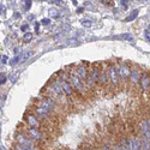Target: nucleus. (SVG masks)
Wrapping results in <instances>:
<instances>
[{"label": "nucleus", "mask_w": 150, "mask_h": 150, "mask_svg": "<svg viewBox=\"0 0 150 150\" xmlns=\"http://www.w3.org/2000/svg\"><path fill=\"white\" fill-rule=\"evenodd\" d=\"M107 77H108V81H110V83L113 84V85H117L118 84V81H119V74H118V71L114 66H110L108 69V74H107Z\"/></svg>", "instance_id": "obj_1"}, {"label": "nucleus", "mask_w": 150, "mask_h": 150, "mask_svg": "<svg viewBox=\"0 0 150 150\" xmlns=\"http://www.w3.org/2000/svg\"><path fill=\"white\" fill-rule=\"evenodd\" d=\"M49 94L53 96H60L62 94V86L60 82H53L49 85Z\"/></svg>", "instance_id": "obj_2"}, {"label": "nucleus", "mask_w": 150, "mask_h": 150, "mask_svg": "<svg viewBox=\"0 0 150 150\" xmlns=\"http://www.w3.org/2000/svg\"><path fill=\"white\" fill-rule=\"evenodd\" d=\"M70 83H72V85H73L79 93H84V91H85V86H84L83 82H82L81 78H78L77 76H71V77H70Z\"/></svg>", "instance_id": "obj_3"}, {"label": "nucleus", "mask_w": 150, "mask_h": 150, "mask_svg": "<svg viewBox=\"0 0 150 150\" xmlns=\"http://www.w3.org/2000/svg\"><path fill=\"white\" fill-rule=\"evenodd\" d=\"M39 106L41 107H45L49 110H54L57 108V103L54 102L53 98H43V100H40L39 101Z\"/></svg>", "instance_id": "obj_4"}, {"label": "nucleus", "mask_w": 150, "mask_h": 150, "mask_svg": "<svg viewBox=\"0 0 150 150\" xmlns=\"http://www.w3.org/2000/svg\"><path fill=\"white\" fill-rule=\"evenodd\" d=\"M35 112H36V114L42 119H49L51 118V113H52V110H49L45 107H41V106H37L35 108Z\"/></svg>", "instance_id": "obj_5"}, {"label": "nucleus", "mask_w": 150, "mask_h": 150, "mask_svg": "<svg viewBox=\"0 0 150 150\" xmlns=\"http://www.w3.org/2000/svg\"><path fill=\"white\" fill-rule=\"evenodd\" d=\"M27 133H28V136H29V138H31V139H35V141L42 139V134H41V132L39 131V129L30 127V129L27 130Z\"/></svg>", "instance_id": "obj_6"}, {"label": "nucleus", "mask_w": 150, "mask_h": 150, "mask_svg": "<svg viewBox=\"0 0 150 150\" xmlns=\"http://www.w3.org/2000/svg\"><path fill=\"white\" fill-rule=\"evenodd\" d=\"M118 74L120 76V78H122V79H127L129 76H130V67H129L127 65H121V66L119 67Z\"/></svg>", "instance_id": "obj_7"}, {"label": "nucleus", "mask_w": 150, "mask_h": 150, "mask_svg": "<svg viewBox=\"0 0 150 150\" xmlns=\"http://www.w3.org/2000/svg\"><path fill=\"white\" fill-rule=\"evenodd\" d=\"M27 122L30 125V127H34V129H40V126H41L40 121L37 120V118L35 115H33V114L27 117Z\"/></svg>", "instance_id": "obj_8"}, {"label": "nucleus", "mask_w": 150, "mask_h": 150, "mask_svg": "<svg viewBox=\"0 0 150 150\" xmlns=\"http://www.w3.org/2000/svg\"><path fill=\"white\" fill-rule=\"evenodd\" d=\"M16 138H17V142H18L19 144H22V145H29V146H31V144H33L31 139H29L28 137H27L25 134H23V133L17 134Z\"/></svg>", "instance_id": "obj_9"}, {"label": "nucleus", "mask_w": 150, "mask_h": 150, "mask_svg": "<svg viewBox=\"0 0 150 150\" xmlns=\"http://www.w3.org/2000/svg\"><path fill=\"white\" fill-rule=\"evenodd\" d=\"M76 76L81 79H85L86 76H88V70L84 65H79L77 69H76Z\"/></svg>", "instance_id": "obj_10"}, {"label": "nucleus", "mask_w": 150, "mask_h": 150, "mask_svg": "<svg viewBox=\"0 0 150 150\" xmlns=\"http://www.w3.org/2000/svg\"><path fill=\"white\" fill-rule=\"evenodd\" d=\"M130 81H131V83L132 84H137L139 82V78H141V72H139V70H132V71H130Z\"/></svg>", "instance_id": "obj_11"}, {"label": "nucleus", "mask_w": 150, "mask_h": 150, "mask_svg": "<svg viewBox=\"0 0 150 150\" xmlns=\"http://www.w3.org/2000/svg\"><path fill=\"white\" fill-rule=\"evenodd\" d=\"M139 83H141V86L144 91H148L149 90V74H143V76L139 78Z\"/></svg>", "instance_id": "obj_12"}, {"label": "nucleus", "mask_w": 150, "mask_h": 150, "mask_svg": "<svg viewBox=\"0 0 150 150\" xmlns=\"http://www.w3.org/2000/svg\"><path fill=\"white\" fill-rule=\"evenodd\" d=\"M61 83V86H62V93H65L66 96H71L72 95V88H71V85L67 83V82H60Z\"/></svg>", "instance_id": "obj_13"}, {"label": "nucleus", "mask_w": 150, "mask_h": 150, "mask_svg": "<svg viewBox=\"0 0 150 150\" xmlns=\"http://www.w3.org/2000/svg\"><path fill=\"white\" fill-rule=\"evenodd\" d=\"M141 127H142V131H143V133H144V136H145V138L149 139V119H148V120H144V121L142 122Z\"/></svg>", "instance_id": "obj_14"}, {"label": "nucleus", "mask_w": 150, "mask_h": 150, "mask_svg": "<svg viewBox=\"0 0 150 150\" xmlns=\"http://www.w3.org/2000/svg\"><path fill=\"white\" fill-rule=\"evenodd\" d=\"M107 81H108V77H107V73H106L105 71H102V72H100V74H98V79H97V83H100V84H102V85H105V84L107 83Z\"/></svg>", "instance_id": "obj_15"}, {"label": "nucleus", "mask_w": 150, "mask_h": 150, "mask_svg": "<svg viewBox=\"0 0 150 150\" xmlns=\"http://www.w3.org/2000/svg\"><path fill=\"white\" fill-rule=\"evenodd\" d=\"M130 149H141V142L138 138H132L130 141Z\"/></svg>", "instance_id": "obj_16"}, {"label": "nucleus", "mask_w": 150, "mask_h": 150, "mask_svg": "<svg viewBox=\"0 0 150 150\" xmlns=\"http://www.w3.org/2000/svg\"><path fill=\"white\" fill-rule=\"evenodd\" d=\"M138 13H139V11L138 10H133L131 13L127 16V18H126V22H132V21H134L136 19V17L138 16Z\"/></svg>", "instance_id": "obj_17"}, {"label": "nucleus", "mask_w": 150, "mask_h": 150, "mask_svg": "<svg viewBox=\"0 0 150 150\" xmlns=\"http://www.w3.org/2000/svg\"><path fill=\"white\" fill-rule=\"evenodd\" d=\"M114 39H121V40H132V35L131 34H122V35H119V36H115Z\"/></svg>", "instance_id": "obj_18"}, {"label": "nucleus", "mask_w": 150, "mask_h": 150, "mask_svg": "<svg viewBox=\"0 0 150 150\" xmlns=\"http://www.w3.org/2000/svg\"><path fill=\"white\" fill-rule=\"evenodd\" d=\"M33 40V33H25L23 35V41L24 42H30Z\"/></svg>", "instance_id": "obj_19"}, {"label": "nucleus", "mask_w": 150, "mask_h": 150, "mask_svg": "<svg viewBox=\"0 0 150 150\" xmlns=\"http://www.w3.org/2000/svg\"><path fill=\"white\" fill-rule=\"evenodd\" d=\"M49 15H51V17H52V18H55V19L60 17L59 12H58L55 8H51V10H49Z\"/></svg>", "instance_id": "obj_20"}, {"label": "nucleus", "mask_w": 150, "mask_h": 150, "mask_svg": "<svg viewBox=\"0 0 150 150\" xmlns=\"http://www.w3.org/2000/svg\"><path fill=\"white\" fill-rule=\"evenodd\" d=\"M82 25L84 28H90L93 25V22L90 19H84V21H82Z\"/></svg>", "instance_id": "obj_21"}, {"label": "nucleus", "mask_w": 150, "mask_h": 150, "mask_svg": "<svg viewBox=\"0 0 150 150\" xmlns=\"http://www.w3.org/2000/svg\"><path fill=\"white\" fill-rule=\"evenodd\" d=\"M30 57H31V52H30V51H28V52H25V53H24V54H23V57L21 58V60H22V62H25V61H27V60H28V59H29Z\"/></svg>", "instance_id": "obj_22"}, {"label": "nucleus", "mask_w": 150, "mask_h": 150, "mask_svg": "<svg viewBox=\"0 0 150 150\" xmlns=\"http://www.w3.org/2000/svg\"><path fill=\"white\" fill-rule=\"evenodd\" d=\"M19 60H21V57H16L15 59H12V60H11L10 64H11L12 66H15V65H17V64H18V61H19Z\"/></svg>", "instance_id": "obj_23"}, {"label": "nucleus", "mask_w": 150, "mask_h": 150, "mask_svg": "<svg viewBox=\"0 0 150 150\" xmlns=\"http://www.w3.org/2000/svg\"><path fill=\"white\" fill-rule=\"evenodd\" d=\"M120 4L122 5L124 8H127L129 7V0H120Z\"/></svg>", "instance_id": "obj_24"}, {"label": "nucleus", "mask_w": 150, "mask_h": 150, "mask_svg": "<svg viewBox=\"0 0 150 150\" xmlns=\"http://www.w3.org/2000/svg\"><path fill=\"white\" fill-rule=\"evenodd\" d=\"M30 7H31V0H27V1H25V6H24V10L28 11Z\"/></svg>", "instance_id": "obj_25"}, {"label": "nucleus", "mask_w": 150, "mask_h": 150, "mask_svg": "<svg viewBox=\"0 0 150 150\" xmlns=\"http://www.w3.org/2000/svg\"><path fill=\"white\" fill-rule=\"evenodd\" d=\"M6 82V76L4 73H0V84H4Z\"/></svg>", "instance_id": "obj_26"}, {"label": "nucleus", "mask_w": 150, "mask_h": 150, "mask_svg": "<svg viewBox=\"0 0 150 150\" xmlns=\"http://www.w3.org/2000/svg\"><path fill=\"white\" fill-rule=\"evenodd\" d=\"M49 23H51V19H48V18H43V19L41 21V24H42V25H48Z\"/></svg>", "instance_id": "obj_27"}, {"label": "nucleus", "mask_w": 150, "mask_h": 150, "mask_svg": "<svg viewBox=\"0 0 150 150\" xmlns=\"http://www.w3.org/2000/svg\"><path fill=\"white\" fill-rule=\"evenodd\" d=\"M102 3H103L105 5H107V6L113 5V1H112V0H102Z\"/></svg>", "instance_id": "obj_28"}, {"label": "nucleus", "mask_w": 150, "mask_h": 150, "mask_svg": "<svg viewBox=\"0 0 150 150\" xmlns=\"http://www.w3.org/2000/svg\"><path fill=\"white\" fill-rule=\"evenodd\" d=\"M144 35H145V39L148 40V42H149V40H150V34H149V29H146L145 31H144Z\"/></svg>", "instance_id": "obj_29"}, {"label": "nucleus", "mask_w": 150, "mask_h": 150, "mask_svg": "<svg viewBox=\"0 0 150 150\" xmlns=\"http://www.w3.org/2000/svg\"><path fill=\"white\" fill-rule=\"evenodd\" d=\"M28 28H29L28 24H24V25H22V27H21V30H22V31H27V30H28Z\"/></svg>", "instance_id": "obj_30"}, {"label": "nucleus", "mask_w": 150, "mask_h": 150, "mask_svg": "<svg viewBox=\"0 0 150 150\" xmlns=\"http://www.w3.org/2000/svg\"><path fill=\"white\" fill-rule=\"evenodd\" d=\"M53 3H55L57 5H61L62 4V0H53Z\"/></svg>", "instance_id": "obj_31"}, {"label": "nucleus", "mask_w": 150, "mask_h": 150, "mask_svg": "<svg viewBox=\"0 0 150 150\" xmlns=\"http://www.w3.org/2000/svg\"><path fill=\"white\" fill-rule=\"evenodd\" d=\"M28 19H29V21H34V19H35V16H34V15H30V16L28 17Z\"/></svg>", "instance_id": "obj_32"}, {"label": "nucleus", "mask_w": 150, "mask_h": 150, "mask_svg": "<svg viewBox=\"0 0 150 150\" xmlns=\"http://www.w3.org/2000/svg\"><path fill=\"white\" fill-rule=\"evenodd\" d=\"M1 60H3V62H6V60H7V57H6V55H4V57L1 58Z\"/></svg>", "instance_id": "obj_33"}, {"label": "nucleus", "mask_w": 150, "mask_h": 150, "mask_svg": "<svg viewBox=\"0 0 150 150\" xmlns=\"http://www.w3.org/2000/svg\"><path fill=\"white\" fill-rule=\"evenodd\" d=\"M81 12H83V7H81V8H77V13H81Z\"/></svg>", "instance_id": "obj_34"}, {"label": "nucleus", "mask_w": 150, "mask_h": 150, "mask_svg": "<svg viewBox=\"0 0 150 150\" xmlns=\"http://www.w3.org/2000/svg\"><path fill=\"white\" fill-rule=\"evenodd\" d=\"M15 18H19V13H18V12H16V15H15Z\"/></svg>", "instance_id": "obj_35"}, {"label": "nucleus", "mask_w": 150, "mask_h": 150, "mask_svg": "<svg viewBox=\"0 0 150 150\" xmlns=\"http://www.w3.org/2000/svg\"><path fill=\"white\" fill-rule=\"evenodd\" d=\"M42 1H47V0H42Z\"/></svg>", "instance_id": "obj_36"}]
</instances>
